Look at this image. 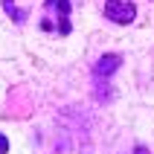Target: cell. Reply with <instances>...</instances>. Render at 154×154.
Wrapping results in <instances>:
<instances>
[{
  "mask_svg": "<svg viewBox=\"0 0 154 154\" xmlns=\"http://www.w3.org/2000/svg\"><path fill=\"white\" fill-rule=\"evenodd\" d=\"M41 29L44 32H55L61 38H67L73 32V23H70V0H44Z\"/></svg>",
  "mask_w": 154,
  "mask_h": 154,
  "instance_id": "1",
  "label": "cell"
},
{
  "mask_svg": "<svg viewBox=\"0 0 154 154\" xmlns=\"http://www.w3.org/2000/svg\"><path fill=\"white\" fill-rule=\"evenodd\" d=\"M105 17L119 23V26H128L137 20V6L128 3V0H108L105 3Z\"/></svg>",
  "mask_w": 154,
  "mask_h": 154,
  "instance_id": "2",
  "label": "cell"
},
{
  "mask_svg": "<svg viewBox=\"0 0 154 154\" xmlns=\"http://www.w3.org/2000/svg\"><path fill=\"white\" fill-rule=\"evenodd\" d=\"M119 64H122V55H116V52L102 55V58L93 64V79H96V82H108V79L119 70Z\"/></svg>",
  "mask_w": 154,
  "mask_h": 154,
  "instance_id": "3",
  "label": "cell"
},
{
  "mask_svg": "<svg viewBox=\"0 0 154 154\" xmlns=\"http://www.w3.org/2000/svg\"><path fill=\"white\" fill-rule=\"evenodd\" d=\"M3 9H6V12H9V17H12L15 23H23V20H26V12H23V9L17 12V9H15V3H12V0H3Z\"/></svg>",
  "mask_w": 154,
  "mask_h": 154,
  "instance_id": "4",
  "label": "cell"
},
{
  "mask_svg": "<svg viewBox=\"0 0 154 154\" xmlns=\"http://www.w3.org/2000/svg\"><path fill=\"white\" fill-rule=\"evenodd\" d=\"M6 151H9V140L0 134V154H6Z\"/></svg>",
  "mask_w": 154,
  "mask_h": 154,
  "instance_id": "5",
  "label": "cell"
},
{
  "mask_svg": "<svg viewBox=\"0 0 154 154\" xmlns=\"http://www.w3.org/2000/svg\"><path fill=\"white\" fill-rule=\"evenodd\" d=\"M134 154H151V151H148V148H143V146H140V148H137V151H134Z\"/></svg>",
  "mask_w": 154,
  "mask_h": 154,
  "instance_id": "6",
  "label": "cell"
}]
</instances>
